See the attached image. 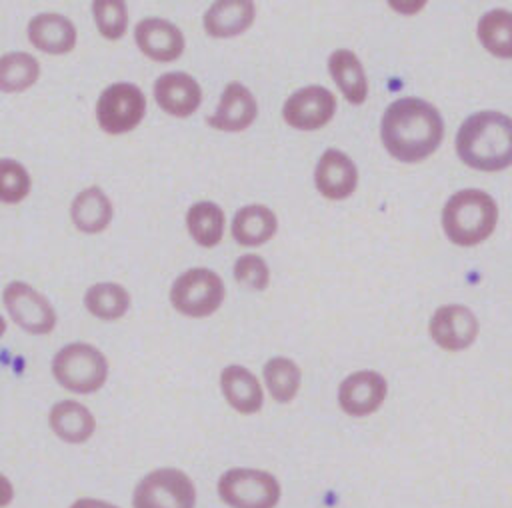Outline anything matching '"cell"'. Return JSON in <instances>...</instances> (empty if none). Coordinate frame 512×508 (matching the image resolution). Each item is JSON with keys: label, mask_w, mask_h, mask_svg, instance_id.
Masks as SVG:
<instances>
[{"label": "cell", "mask_w": 512, "mask_h": 508, "mask_svg": "<svg viewBox=\"0 0 512 508\" xmlns=\"http://www.w3.org/2000/svg\"><path fill=\"white\" fill-rule=\"evenodd\" d=\"M380 138L388 154L400 162H420L440 146L444 122L422 98H398L382 114Z\"/></svg>", "instance_id": "6da1fadb"}, {"label": "cell", "mask_w": 512, "mask_h": 508, "mask_svg": "<svg viewBox=\"0 0 512 508\" xmlns=\"http://www.w3.org/2000/svg\"><path fill=\"white\" fill-rule=\"evenodd\" d=\"M458 158L480 172H500L512 166V118L498 110L468 116L456 134Z\"/></svg>", "instance_id": "7a4b0ae2"}, {"label": "cell", "mask_w": 512, "mask_h": 508, "mask_svg": "<svg viewBox=\"0 0 512 508\" xmlns=\"http://www.w3.org/2000/svg\"><path fill=\"white\" fill-rule=\"evenodd\" d=\"M498 204L478 188L458 190L442 208V230L456 246L482 244L496 230Z\"/></svg>", "instance_id": "3957f363"}, {"label": "cell", "mask_w": 512, "mask_h": 508, "mask_svg": "<svg viewBox=\"0 0 512 508\" xmlns=\"http://www.w3.org/2000/svg\"><path fill=\"white\" fill-rule=\"evenodd\" d=\"M52 374L66 390L90 394L104 386L108 378V360L96 346L72 342L56 352Z\"/></svg>", "instance_id": "277c9868"}, {"label": "cell", "mask_w": 512, "mask_h": 508, "mask_svg": "<svg viewBox=\"0 0 512 508\" xmlns=\"http://www.w3.org/2000/svg\"><path fill=\"white\" fill-rule=\"evenodd\" d=\"M218 496L230 508H276L282 488L266 470L230 468L218 478Z\"/></svg>", "instance_id": "5b68a950"}, {"label": "cell", "mask_w": 512, "mask_h": 508, "mask_svg": "<svg viewBox=\"0 0 512 508\" xmlns=\"http://www.w3.org/2000/svg\"><path fill=\"white\" fill-rule=\"evenodd\" d=\"M224 294V282L214 270L190 268L174 280L170 302L188 318H204L220 308Z\"/></svg>", "instance_id": "8992f818"}, {"label": "cell", "mask_w": 512, "mask_h": 508, "mask_svg": "<svg viewBox=\"0 0 512 508\" xmlns=\"http://www.w3.org/2000/svg\"><path fill=\"white\" fill-rule=\"evenodd\" d=\"M134 508H194L196 488L190 476L178 468L148 472L134 488Z\"/></svg>", "instance_id": "52a82bcc"}, {"label": "cell", "mask_w": 512, "mask_h": 508, "mask_svg": "<svg viewBox=\"0 0 512 508\" xmlns=\"http://www.w3.org/2000/svg\"><path fill=\"white\" fill-rule=\"evenodd\" d=\"M146 112V98L136 84L116 82L108 86L96 104V118L104 132L124 134L134 130Z\"/></svg>", "instance_id": "ba28073f"}, {"label": "cell", "mask_w": 512, "mask_h": 508, "mask_svg": "<svg viewBox=\"0 0 512 508\" xmlns=\"http://www.w3.org/2000/svg\"><path fill=\"white\" fill-rule=\"evenodd\" d=\"M480 332L476 314L462 304H444L434 310L428 322V334L434 344L446 352H462L470 348Z\"/></svg>", "instance_id": "9c48e42d"}, {"label": "cell", "mask_w": 512, "mask_h": 508, "mask_svg": "<svg viewBox=\"0 0 512 508\" xmlns=\"http://www.w3.org/2000/svg\"><path fill=\"white\" fill-rule=\"evenodd\" d=\"M2 300L10 318L28 334H48L56 326L52 304L26 282H10Z\"/></svg>", "instance_id": "30bf717a"}, {"label": "cell", "mask_w": 512, "mask_h": 508, "mask_svg": "<svg viewBox=\"0 0 512 508\" xmlns=\"http://www.w3.org/2000/svg\"><path fill=\"white\" fill-rule=\"evenodd\" d=\"M334 112L336 96L324 86L300 88L282 106V118L296 130H318L332 120Z\"/></svg>", "instance_id": "8fae6325"}, {"label": "cell", "mask_w": 512, "mask_h": 508, "mask_svg": "<svg viewBox=\"0 0 512 508\" xmlns=\"http://www.w3.org/2000/svg\"><path fill=\"white\" fill-rule=\"evenodd\" d=\"M386 394L388 382L380 372L358 370L340 382L338 404L348 416L364 418L384 404Z\"/></svg>", "instance_id": "7c38bea8"}, {"label": "cell", "mask_w": 512, "mask_h": 508, "mask_svg": "<svg viewBox=\"0 0 512 508\" xmlns=\"http://www.w3.org/2000/svg\"><path fill=\"white\" fill-rule=\"evenodd\" d=\"M314 182L322 196L328 200L348 198L358 184V170L352 158L340 150H326L314 170Z\"/></svg>", "instance_id": "4fadbf2b"}, {"label": "cell", "mask_w": 512, "mask_h": 508, "mask_svg": "<svg viewBox=\"0 0 512 508\" xmlns=\"http://www.w3.org/2000/svg\"><path fill=\"white\" fill-rule=\"evenodd\" d=\"M154 98L170 116H190L202 102L198 82L186 72H166L154 82Z\"/></svg>", "instance_id": "5bb4252c"}, {"label": "cell", "mask_w": 512, "mask_h": 508, "mask_svg": "<svg viewBox=\"0 0 512 508\" xmlns=\"http://www.w3.org/2000/svg\"><path fill=\"white\" fill-rule=\"evenodd\" d=\"M256 114L258 104L252 92L240 82H230L220 96L216 112L208 118V126L224 132H240L256 120Z\"/></svg>", "instance_id": "9a60e30c"}, {"label": "cell", "mask_w": 512, "mask_h": 508, "mask_svg": "<svg viewBox=\"0 0 512 508\" xmlns=\"http://www.w3.org/2000/svg\"><path fill=\"white\" fill-rule=\"evenodd\" d=\"M134 38L138 48L156 62H172L184 50L182 32L168 20L144 18L136 24Z\"/></svg>", "instance_id": "2e32d148"}, {"label": "cell", "mask_w": 512, "mask_h": 508, "mask_svg": "<svg viewBox=\"0 0 512 508\" xmlns=\"http://www.w3.org/2000/svg\"><path fill=\"white\" fill-rule=\"evenodd\" d=\"M28 40L46 54H66L76 46V28L66 16L44 12L28 22Z\"/></svg>", "instance_id": "e0dca14e"}, {"label": "cell", "mask_w": 512, "mask_h": 508, "mask_svg": "<svg viewBox=\"0 0 512 508\" xmlns=\"http://www.w3.org/2000/svg\"><path fill=\"white\" fill-rule=\"evenodd\" d=\"M220 390L226 402L240 414H254L262 408V386L258 378L244 366H226L220 372Z\"/></svg>", "instance_id": "ac0fdd59"}, {"label": "cell", "mask_w": 512, "mask_h": 508, "mask_svg": "<svg viewBox=\"0 0 512 508\" xmlns=\"http://www.w3.org/2000/svg\"><path fill=\"white\" fill-rule=\"evenodd\" d=\"M256 16L250 0L214 2L204 14V28L214 38H230L246 32Z\"/></svg>", "instance_id": "d6986e66"}, {"label": "cell", "mask_w": 512, "mask_h": 508, "mask_svg": "<svg viewBox=\"0 0 512 508\" xmlns=\"http://www.w3.org/2000/svg\"><path fill=\"white\" fill-rule=\"evenodd\" d=\"M48 422L52 432L68 444H82L96 430L92 412L76 400L56 402L48 414Z\"/></svg>", "instance_id": "ffe728a7"}, {"label": "cell", "mask_w": 512, "mask_h": 508, "mask_svg": "<svg viewBox=\"0 0 512 508\" xmlns=\"http://www.w3.org/2000/svg\"><path fill=\"white\" fill-rule=\"evenodd\" d=\"M276 214L264 204H248L234 214L232 236L242 246H260L276 234Z\"/></svg>", "instance_id": "44dd1931"}, {"label": "cell", "mask_w": 512, "mask_h": 508, "mask_svg": "<svg viewBox=\"0 0 512 508\" xmlns=\"http://www.w3.org/2000/svg\"><path fill=\"white\" fill-rule=\"evenodd\" d=\"M328 70L350 104H364L368 96V80L354 52L346 48L334 50L328 58Z\"/></svg>", "instance_id": "7402d4cb"}, {"label": "cell", "mask_w": 512, "mask_h": 508, "mask_svg": "<svg viewBox=\"0 0 512 508\" xmlns=\"http://www.w3.org/2000/svg\"><path fill=\"white\" fill-rule=\"evenodd\" d=\"M70 216H72L74 226L80 232L96 234V232H102L110 224L112 202L98 186H90V188L82 190L80 194H76L72 208H70Z\"/></svg>", "instance_id": "603a6c76"}, {"label": "cell", "mask_w": 512, "mask_h": 508, "mask_svg": "<svg viewBox=\"0 0 512 508\" xmlns=\"http://www.w3.org/2000/svg\"><path fill=\"white\" fill-rule=\"evenodd\" d=\"M476 36L486 52L512 60V12L504 8L488 10L476 26Z\"/></svg>", "instance_id": "cb8c5ba5"}, {"label": "cell", "mask_w": 512, "mask_h": 508, "mask_svg": "<svg viewBox=\"0 0 512 508\" xmlns=\"http://www.w3.org/2000/svg\"><path fill=\"white\" fill-rule=\"evenodd\" d=\"M186 228L200 246L212 248L224 236V210L214 202H196L186 212Z\"/></svg>", "instance_id": "d4e9b609"}, {"label": "cell", "mask_w": 512, "mask_h": 508, "mask_svg": "<svg viewBox=\"0 0 512 508\" xmlns=\"http://www.w3.org/2000/svg\"><path fill=\"white\" fill-rule=\"evenodd\" d=\"M84 304L100 320H118L128 312L130 294L116 282H98L86 290Z\"/></svg>", "instance_id": "484cf974"}, {"label": "cell", "mask_w": 512, "mask_h": 508, "mask_svg": "<svg viewBox=\"0 0 512 508\" xmlns=\"http://www.w3.org/2000/svg\"><path fill=\"white\" fill-rule=\"evenodd\" d=\"M264 382L268 386L270 396L280 402L286 404L290 400H294V396L300 390V382H302V372L300 366L284 356H276L270 358L264 364Z\"/></svg>", "instance_id": "4316f807"}, {"label": "cell", "mask_w": 512, "mask_h": 508, "mask_svg": "<svg viewBox=\"0 0 512 508\" xmlns=\"http://www.w3.org/2000/svg\"><path fill=\"white\" fill-rule=\"evenodd\" d=\"M38 74V60L26 52H10L0 60L2 92H22L38 80Z\"/></svg>", "instance_id": "83f0119b"}, {"label": "cell", "mask_w": 512, "mask_h": 508, "mask_svg": "<svg viewBox=\"0 0 512 508\" xmlns=\"http://www.w3.org/2000/svg\"><path fill=\"white\" fill-rule=\"evenodd\" d=\"M92 12L104 38L118 40L124 36L128 26V12L122 0H98L92 4Z\"/></svg>", "instance_id": "f1b7e54d"}, {"label": "cell", "mask_w": 512, "mask_h": 508, "mask_svg": "<svg viewBox=\"0 0 512 508\" xmlns=\"http://www.w3.org/2000/svg\"><path fill=\"white\" fill-rule=\"evenodd\" d=\"M30 192V176L22 164L10 158L0 162V198L6 204H16L24 200Z\"/></svg>", "instance_id": "f546056e"}, {"label": "cell", "mask_w": 512, "mask_h": 508, "mask_svg": "<svg viewBox=\"0 0 512 508\" xmlns=\"http://www.w3.org/2000/svg\"><path fill=\"white\" fill-rule=\"evenodd\" d=\"M234 278L250 290H264L270 282V270L264 258L244 254L234 262Z\"/></svg>", "instance_id": "4dcf8cb0"}, {"label": "cell", "mask_w": 512, "mask_h": 508, "mask_svg": "<svg viewBox=\"0 0 512 508\" xmlns=\"http://www.w3.org/2000/svg\"><path fill=\"white\" fill-rule=\"evenodd\" d=\"M70 508H120V506H114L106 500H96V498H78L76 502L70 504Z\"/></svg>", "instance_id": "1f68e13d"}, {"label": "cell", "mask_w": 512, "mask_h": 508, "mask_svg": "<svg viewBox=\"0 0 512 508\" xmlns=\"http://www.w3.org/2000/svg\"><path fill=\"white\" fill-rule=\"evenodd\" d=\"M390 6L396 8V10H406V8H410V10L416 14L424 4H414V2H412V4H404V2H402V4H390Z\"/></svg>", "instance_id": "d6a6232c"}]
</instances>
